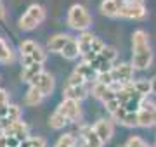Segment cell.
Returning <instances> with one entry per match:
<instances>
[{"mask_svg":"<svg viewBox=\"0 0 156 147\" xmlns=\"http://www.w3.org/2000/svg\"><path fill=\"white\" fill-rule=\"evenodd\" d=\"M153 62V49L149 45V35L144 29H135L132 35V66L134 69H147Z\"/></svg>","mask_w":156,"mask_h":147,"instance_id":"6da1fadb","label":"cell"},{"mask_svg":"<svg viewBox=\"0 0 156 147\" xmlns=\"http://www.w3.org/2000/svg\"><path fill=\"white\" fill-rule=\"evenodd\" d=\"M66 23L71 29L83 33V31H87V29L92 26V16H90V12L87 11V7L80 5V4H75V5H71L69 11H68Z\"/></svg>","mask_w":156,"mask_h":147,"instance_id":"7a4b0ae2","label":"cell"},{"mask_svg":"<svg viewBox=\"0 0 156 147\" xmlns=\"http://www.w3.org/2000/svg\"><path fill=\"white\" fill-rule=\"evenodd\" d=\"M45 16H47V11H45L44 7L38 5V4H33L21 16V19H19V28L23 31H33L37 26H40L45 21Z\"/></svg>","mask_w":156,"mask_h":147,"instance_id":"3957f363","label":"cell"},{"mask_svg":"<svg viewBox=\"0 0 156 147\" xmlns=\"http://www.w3.org/2000/svg\"><path fill=\"white\" fill-rule=\"evenodd\" d=\"M134 73L135 69L132 64H127V62H120V64H115L111 69H109V78H111V88L118 90L120 87L128 85L134 81Z\"/></svg>","mask_w":156,"mask_h":147,"instance_id":"277c9868","label":"cell"},{"mask_svg":"<svg viewBox=\"0 0 156 147\" xmlns=\"http://www.w3.org/2000/svg\"><path fill=\"white\" fill-rule=\"evenodd\" d=\"M116 57H118L116 49H113V47L106 45L102 50L99 52V54H97V56H95V59H92L89 64L101 74V73H106V71H109V69L115 66Z\"/></svg>","mask_w":156,"mask_h":147,"instance_id":"5b68a950","label":"cell"},{"mask_svg":"<svg viewBox=\"0 0 156 147\" xmlns=\"http://www.w3.org/2000/svg\"><path fill=\"white\" fill-rule=\"evenodd\" d=\"M137 126H140V128L156 126V102L149 101V99L142 102L140 109L137 111Z\"/></svg>","mask_w":156,"mask_h":147,"instance_id":"8992f818","label":"cell"},{"mask_svg":"<svg viewBox=\"0 0 156 147\" xmlns=\"http://www.w3.org/2000/svg\"><path fill=\"white\" fill-rule=\"evenodd\" d=\"M56 109L68 119V123H78V121L82 119V108H80V102L69 101V99H62V102Z\"/></svg>","mask_w":156,"mask_h":147,"instance_id":"52a82bcc","label":"cell"},{"mask_svg":"<svg viewBox=\"0 0 156 147\" xmlns=\"http://www.w3.org/2000/svg\"><path fill=\"white\" fill-rule=\"evenodd\" d=\"M122 19H134V21H142L147 17V9H146L144 4H139V2H132L128 0L127 5L122 9L120 16Z\"/></svg>","mask_w":156,"mask_h":147,"instance_id":"ba28073f","label":"cell"},{"mask_svg":"<svg viewBox=\"0 0 156 147\" xmlns=\"http://www.w3.org/2000/svg\"><path fill=\"white\" fill-rule=\"evenodd\" d=\"M30 85L35 87V88H38V90L42 92V95L47 97V95H50V94L54 92V88H56V80H54V76H52L49 71H45L44 69L37 78L31 80Z\"/></svg>","mask_w":156,"mask_h":147,"instance_id":"9c48e42d","label":"cell"},{"mask_svg":"<svg viewBox=\"0 0 156 147\" xmlns=\"http://www.w3.org/2000/svg\"><path fill=\"white\" fill-rule=\"evenodd\" d=\"M92 130H94V133L97 137H99V140L102 142V144H106V142L111 140L113 133H115V121L113 119H97L94 125H92Z\"/></svg>","mask_w":156,"mask_h":147,"instance_id":"30bf717a","label":"cell"},{"mask_svg":"<svg viewBox=\"0 0 156 147\" xmlns=\"http://www.w3.org/2000/svg\"><path fill=\"white\" fill-rule=\"evenodd\" d=\"M89 94H92V97H95L97 101H101L102 104H106V102L113 101V99H116V90L111 88V87H106L99 83V81H94V83H90V90Z\"/></svg>","mask_w":156,"mask_h":147,"instance_id":"8fae6325","label":"cell"},{"mask_svg":"<svg viewBox=\"0 0 156 147\" xmlns=\"http://www.w3.org/2000/svg\"><path fill=\"white\" fill-rule=\"evenodd\" d=\"M0 135L4 137H14V138H17V140H24V138H28L30 133H28V125L24 123V121H21V119H17V121H14V123H11L7 128H4V130L0 132Z\"/></svg>","mask_w":156,"mask_h":147,"instance_id":"7c38bea8","label":"cell"},{"mask_svg":"<svg viewBox=\"0 0 156 147\" xmlns=\"http://www.w3.org/2000/svg\"><path fill=\"white\" fill-rule=\"evenodd\" d=\"M89 90H90V83H87V85H66L64 90H62V97L75 102H82L89 95Z\"/></svg>","mask_w":156,"mask_h":147,"instance_id":"4fadbf2b","label":"cell"},{"mask_svg":"<svg viewBox=\"0 0 156 147\" xmlns=\"http://www.w3.org/2000/svg\"><path fill=\"white\" fill-rule=\"evenodd\" d=\"M128 0H102L101 2V12H102V16L106 17H118L120 16V12L125 5H127Z\"/></svg>","mask_w":156,"mask_h":147,"instance_id":"5bb4252c","label":"cell"},{"mask_svg":"<svg viewBox=\"0 0 156 147\" xmlns=\"http://www.w3.org/2000/svg\"><path fill=\"white\" fill-rule=\"evenodd\" d=\"M69 40H71V35H66V33L52 35V36L47 40V49H49V52L61 54V50L64 49V45H66Z\"/></svg>","mask_w":156,"mask_h":147,"instance_id":"9a60e30c","label":"cell"},{"mask_svg":"<svg viewBox=\"0 0 156 147\" xmlns=\"http://www.w3.org/2000/svg\"><path fill=\"white\" fill-rule=\"evenodd\" d=\"M73 73H76L80 78H83L87 83H94L95 80H97V71H95L92 66H90L89 62H85V61H82L80 64H78L76 68H75V71Z\"/></svg>","mask_w":156,"mask_h":147,"instance_id":"2e32d148","label":"cell"},{"mask_svg":"<svg viewBox=\"0 0 156 147\" xmlns=\"http://www.w3.org/2000/svg\"><path fill=\"white\" fill-rule=\"evenodd\" d=\"M94 38H95V36L90 33V31H83V33H80V36L76 38L78 49H80V57H85V56H87V54L90 52Z\"/></svg>","mask_w":156,"mask_h":147,"instance_id":"e0dca14e","label":"cell"},{"mask_svg":"<svg viewBox=\"0 0 156 147\" xmlns=\"http://www.w3.org/2000/svg\"><path fill=\"white\" fill-rule=\"evenodd\" d=\"M61 56L66 59V61H75L76 57H80V49H78V42L76 38H73L68 42L66 45H64V49L61 50Z\"/></svg>","mask_w":156,"mask_h":147,"instance_id":"ac0fdd59","label":"cell"},{"mask_svg":"<svg viewBox=\"0 0 156 147\" xmlns=\"http://www.w3.org/2000/svg\"><path fill=\"white\" fill-rule=\"evenodd\" d=\"M44 71V64H31V66H24L21 71V80L26 83H31V80L37 78L40 73Z\"/></svg>","mask_w":156,"mask_h":147,"instance_id":"d6986e66","label":"cell"},{"mask_svg":"<svg viewBox=\"0 0 156 147\" xmlns=\"http://www.w3.org/2000/svg\"><path fill=\"white\" fill-rule=\"evenodd\" d=\"M14 59H16L14 50L11 49V45L7 43L5 40L0 36V62H2V64H9V62H12Z\"/></svg>","mask_w":156,"mask_h":147,"instance_id":"ffe728a7","label":"cell"},{"mask_svg":"<svg viewBox=\"0 0 156 147\" xmlns=\"http://www.w3.org/2000/svg\"><path fill=\"white\" fill-rule=\"evenodd\" d=\"M42 101H44L42 92H40L38 88H35V87L30 85L28 92H26V95H24V104H26V106H38Z\"/></svg>","mask_w":156,"mask_h":147,"instance_id":"44dd1931","label":"cell"},{"mask_svg":"<svg viewBox=\"0 0 156 147\" xmlns=\"http://www.w3.org/2000/svg\"><path fill=\"white\" fill-rule=\"evenodd\" d=\"M66 125H69V123H68V119L64 118L57 109L49 116V126L52 128V130H61V128H64Z\"/></svg>","mask_w":156,"mask_h":147,"instance_id":"7402d4cb","label":"cell"},{"mask_svg":"<svg viewBox=\"0 0 156 147\" xmlns=\"http://www.w3.org/2000/svg\"><path fill=\"white\" fill-rule=\"evenodd\" d=\"M54 147H76V135L75 133H62L57 138Z\"/></svg>","mask_w":156,"mask_h":147,"instance_id":"603a6c76","label":"cell"},{"mask_svg":"<svg viewBox=\"0 0 156 147\" xmlns=\"http://www.w3.org/2000/svg\"><path fill=\"white\" fill-rule=\"evenodd\" d=\"M38 43L35 42V40H23L21 43H19V54L21 56H30L33 50L38 49Z\"/></svg>","mask_w":156,"mask_h":147,"instance_id":"cb8c5ba5","label":"cell"},{"mask_svg":"<svg viewBox=\"0 0 156 147\" xmlns=\"http://www.w3.org/2000/svg\"><path fill=\"white\" fill-rule=\"evenodd\" d=\"M125 145H127V147H153L149 142H146L144 138L139 137V135H130Z\"/></svg>","mask_w":156,"mask_h":147,"instance_id":"d4e9b609","label":"cell"},{"mask_svg":"<svg viewBox=\"0 0 156 147\" xmlns=\"http://www.w3.org/2000/svg\"><path fill=\"white\" fill-rule=\"evenodd\" d=\"M7 104H9V94L4 88H0V108H4Z\"/></svg>","mask_w":156,"mask_h":147,"instance_id":"484cf974","label":"cell"},{"mask_svg":"<svg viewBox=\"0 0 156 147\" xmlns=\"http://www.w3.org/2000/svg\"><path fill=\"white\" fill-rule=\"evenodd\" d=\"M4 19H5V9H4V4H2V0H0V24L4 23Z\"/></svg>","mask_w":156,"mask_h":147,"instance_id":"4316f807","label":"cell"},{"mask_svg":"<svg viewBox=\"0 0 156 147\" xmlns=\"http://www.w3.org/2000/svg\"><path fill=\"white\" fill-rule=\"evenodd\" d=\"M0 147H7V144H5V137H4V135H0Z\"/></svg>","mask_w":156,"mask_h":147,"instance_id":"83f0119b","label":"cell"},{"mask_svg":"<svg viewBox=\"0 0 156 147\" xmlns=\"http://www.w3.org/2000/svg\"><path fill=\"white\" fill-rule=\"evenodd\" d=\"M132 2H139V4H144V0H132Z\"/></svg>","mask_w":156,"mask_h":147,"instance_id":"f1b7e54d","label":"cell"},{"mask_svg":"<svg viewBox=\"0 0 156 147\" xmlns=\"http://www.w3.org/2000/svg\"><path fill=\"white\" fill-rule=\"evenodd\" d=\"M118 147H127V145H125V144H123V145H118Z\"/></svg>","mask_w":156,"mask_h":147,"instance_id":"f546056e","label":"cell"},{"mask_svg":"<svg viewBox=\"0 0 156 147\" xmlns=\"http://www.w3.org/2000/svg\"><path fill=\"white\" fill-rule=\"evenodd\" d=\"M154 147H156V142H154Z\"/></svg>","mask_w":156,"mask_h":147,"instance_id":"4dcf8cb0","label":"cell"}]
</instances>
